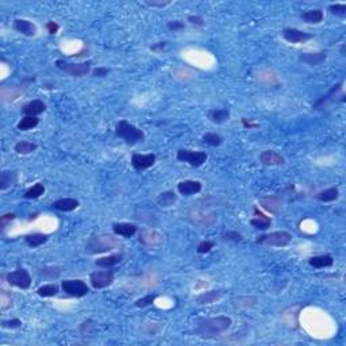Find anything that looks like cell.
<instances>
[{
	"label": "cell",
	"mask_w": 346,
	"mask_h": 346,
	"mask_svg": "<svg viewBox=\"0 0 346 346\" xmlns=\"http://www.w3.org/2000/svg\"><path fill=\"white\" fill-rule=\"evenodd\" d=\"M231 325H233V321H231L230 316H213V318L200 319L196 323L195 331H196V334L204 340H214V338L226 333L231 328Z\"/></svg>",
	"instance_id": "6da1fadb"
},
{
	"label": "cell",
	"mask_w": 346,
	"mask_h": 346,
	"mask_svg": "<svg viewBox=\"0 0 346 346\" xmlns=\"http://www.w3.org/2000/svg\"><path fill=\"white\" fill-rule=\"evenodd\" d=\"M115 135L125 141V144L128 146H134L145 141V133L126 119H122L116 123Z\"/></svg>",
	"instance_id": "7a4b0ae2"
},
{
	"label": "cell",
	"mask_w": 346,
	"mask_h": 346,
	"mask_svg": "<svg viewBox=\"0 0 346 346\" xmlns=\"http://www.w3.org/2000/svg\"><path fill=\"white\" fill-rule=\"evenodd\" d=\"M118 248H121L119 239L107 234H99V236H92L88 239V242L85 245V252L88 255H99V253L111 252Z\"/></svg>",
	"instance_id": "3957f363"
},
{
	"label": "cell",
	"mask_w": 346,
	"mask_h": 346,
	"mask_svg": "<svg viewBox=\"0 0 346 346\" xmlns=\"http://www.w3.org/2000/svg\"><path fill=\"white\" fill-rule=\"evenodd\" d=\"M292 241V234L290 231L277 230L273 233H269L265 236H261L255 239V243L272 246V248H286Z\"/></svg>",
	"instance_id": "277c9868"
},
{
	"label": "cell",
	"mask_w": 346,
	"mask_h": 346,
	"mask_svg": "<svg viewBox=\"0 0 346 346\" xmlns=\"http://www.w3.org/2000/svg\"><path fill=\"white\" fill-rule=\"evenodd\" d=\"M55 68L60 69L68 76L72 77H84L91 72V61H84V62H68L65 60L55 61Z\"/></svg>",
	"instance_id": "5b68a950"
},
{
	"label": "cell",
	"mask_w": 346,
	"mask_h": 346,
	"mask_svg": "<svg viewBox=\"0 0 346 346\" xmlns=\"http://www.w3.org/2000/svg\"><path fill=\"white\" fill-rule=\"evenodd\" d=\"M61 288L67 295L72 296V298H83L90 292V287L87 286V283L81 279L64 280V281H61Z\"/></svg>",
	"instance_id": "8992f818"
},
{
	"label": "cell",
	"mask_w": 346,
	"mask_h": 346,
	"mask_svg": "<svg viewBox=\"0 0 346 346\" xmlns=\"http://www.w3.org/2000/svg\"><path fill=\"white\" fill-rule=\"evenodd\" d=\"M7 283L12 287H17L19 290H29L31 287V276L26 268H18L17 271H12L6 274Z\"/></svg>",
	"instance_id": "52a82bcc"
},
{
	"label": "cell",
	"mask_w": 346,
	"mask_h": 346,
	"mask_svg": "<svg viewBox=\"0 0 346 346\" xmlns=\"http://www.w3.org/2000/svg\"><path fill=\"white\" fill-rule=\"evenodd\" d=\"M176 158L180 163H187L192 168H199L207 161V153L201 150H189L180 149L176 154Z\"/></svg>",
	"instance_id": "ba28073f"
},
{
	"label": "cell",
	"mask_w": 346,
	"mask_h": 346,
	"mask_svg": "<svg viewBox=\"0 0 346 346\" xmlns=\"http://www.w3.org/2000/svg\"><path fill=\"white\" fill-rule=\"evenodd\" d=\"M189 219L194 225L201 226H211L217 222L218 219V215L215 211H210V210H204V208H195L192 207V210L189 211Z\"/></svg>",
	"instance_id": "9c48e42d"
},
{
	"label": "cell",
	"mask_w": 346,
	"mask_h": 346,
	"mask_svg": "<svg viewBox=\"0 0 346 346\" xmlns=\"http://www.w3.org/2000/svg\"><path fill=\"white\" fill-rule=\"evenodd\" d=\"M138 241L147 248H158L164 243V234L156 229H144L138 236Z\"/></svg>",
	"instance_id": "30bf717a"
},
{
	"label": "cell",
	"mask_w": 346,
	"mask_h": 346,
	"mask_svg": "<svg viewBox=\"0 0 346 346\" xmlns=\"http://www.w3.org/2000/svg\"><path fill=\"white\" fill-rule=\"evenodd\" d=\"M90 283L92 288L95 290H103L106 287L111 286L114 283V272L106 269V271H96L90 276Z\"/></svg>",
	"instance_id": "8fae6325"
},
{
	"label": "cell",
	"mask_w": 346,
	"mask_h": 346,
	"mask_svg": "<svg viewBox=\"0 0 346 346\" xmlns=\"http://www.w3.org/2000/svg\"><path fill=\"white\" fill-rule=\"evenodd\" d=\"M342 87H344V81H340V83H337V84L333 85V87L330 88V91H328L326 95H323L322 97H319L315 103L312 104V109H315V111H319V109H325L326 107H328L330 104L334 103L335 100H337L338 93L342 91Z\"/></svg>",
	"instance_id": "7c38bea8"
},
{
	"label": "cell",
	"mask_w": 346,
	"mask_h": 346,
	"mask_svg": "<svg viewBox=\"0 0 346 346\" xmlns=\"http://www.w3.org/2000/svg\"><path fill=\"white\" fill-rule=\"evenodd\" d=\"M156 160H157V157L153 153H147V154L134 153L133 156H131V166L135 170L142 172V170L152 168L153 165L156 164Z\"/></svg>",
	"instance_id": "4fadbf2b"
},
{
	"label": "cell",
	"mask_w": 346,
	"mask_h": 346,
	"mask_svg": "<svg viewBox=\"0 0 346 346\" xmlns=\"http://www.w3.org/2000/svg\"><path fill=\"white\" fill-rule=\"evenodd\" d=\"M258 203H260V206H261L265 211L273 214V215L279 214L281 207H283V199H281V196H280L279 194L261 196V198L258 199Z\"/></svg>",
	"instance_id": "5bb4252c"
},
{
	"label": "cell",
	"mask_w": 346,
	"mask_h": 346,
	"mask_svg": "<svg viewBox=\"0 0 346 346\" xmlns=\"http://www.w3.org/2000/svg\"><path fill=\"white\" fill-rule=\"evenodd\" d=\"M283 38L290 43H302L309 41V39H312L314 34L306 33V31L299 30V29H293V27H288V29L283 30Z\"/></svg>",
	"instance_id": "9a60e30c"
},
{
	"label": "cell",
	"mask_w": 346,
	"mask_h": 346,
	"mask_svg": "<svg viewBox=\"0 0 346 346\" xmlns=\"http://www.w3.org/2000/svg\"><path fill=\"white\" fill-rule=\"evenodd\" d=\"M328 60V53L325 50L314 52V53H302L299 55V61L309 67H319Z\"/></svg>",
	"instance_id": "2e32d148"
},
{
	"label": "cell",
	"mask_w": 346,
	"mask_h": 346,
	"mask_svg": "<svg viewBox=\"0 0 346 346\" xmlns=\"http://www.w3.org/2000/svg\"><path fill=\"white\" fill-rule=\"evenodd\" d=\"M203 188V184L199 180H184L177 184V192L182 196H194L199 194Z\"/></svg>",
	"instance_id": "e0dca14e"
},
{
	"label": "cell",
	"mask_w": 346,
	"mask_h": 346,
	"mask_svg": "<svg viewBox=\"0 0 346 346\" xmlns=\"http://www.w3.org/2000/svg\"><path fill=\"white\" fill-rule=\"evenodd\" d=\"M12 26H14V29L18 31V33H20L22 36H36V33H38L36 24L33 23L31 20H27V19H15Z\"/></svg>",
	"instance_id": "ac0fdd59"
},
{
	"label": "cell",
	"mask_w": 346,
	"mask_h": 346,
	"mask_svg": "<svg viewBox=\"0 0 346 346\" xmlns=\"http://www.w3.org/2000/svg\"><path fill=\"white\" fill-rule=\"evenodd\" d=\"M260 163L267 166H280L286 163L284 157L274 150H264L260 154Z\"/></svg>",
	"instance_id": "d6986e66"
},
{
	"label": "cell",
	"mask_w": 346,
	"mask_h": 346,
	"mask_svg": "<svg viewBox=\"0 0 346 346\" xmlns=\"http://www.w3.org/2000/svg\"><path fill=\"white\" fill-rule=\"evenodd\" d=\"M112 231L115 236L123 238H131L138 233V226L128 222H121V223H114L112 225Z\"/></svg>",
	"instance_id": "ffe728a7"
},
{
	"label": "cell",
	"mask_w": 346,
	"mask_h": 346,
	"mask_svg": "<svg viewBox=\"0 0 346 346\" xmlns=\"http://www.w3.org/2000/svg\"><path fill=\"white\" fill-rule=\"evenodd\" d=\"M45 111H46V104L43 103L42 100H39V99H34V100L26 103L22 107V114L24 116H38L43 114Z\"/></svg>",
	"instance_id": "44dd1931"
},
{
	"label": "cell",
	"mask_w": 346,
	"mask_h": 346,
	"mask_svg": "<svg viewBox=\"0 0 346 346\" xmlns=\"http://www.w3.org/2000/svg\"><path fill=\"white\" fill-rule=\"evenodd\" d=\"M250 225L255 227L257 230L265 231L272 225V218L267 217L265 214L261 213L257 207L255 208V218L250 219Z\"/></svg>",
	"instance_id": "7402d4cb"
},
{
	"label": "cell",
	"mask_w": 346,
	"mask_h": 346,
	"mask_svg": "<svg viewBox=\"0 0 346 346\" xmlns=\"http://www.w3.org/2000/svg\"><path fill=\"white\" fill-rule=\"evenodd\" d=\"M223 296V292L219 291V290H213V291H207L203 292L200 295H198L195 302L200 306H207V304H213L217 303L219 299Z\"/></svg>",
	"instance_id": "603a6c76"
},
{
	"label": "cell",
	"mask_w": 346,
	"mask_h": 346,
	"mask_svg": "<svg viewBox=\"0 0 346 346\" xmlns=\"http://www.w3.org/2000/svg\"><path fill=\"white\" fill-rule=\"evenodd\" d=\"M80 206V201L77 199H73V198H62L58 199L53 203V208L58 210L61 213H71L74 211L77 207Z\"/></svg>",
	"instance_id": "cb8c5ba5"
},
{
	"label": "cell",
	"mask_w": 346,
	"mask_h": 346,
	"mask_svg": "<svg viewBox=\"0 0 346 346\" xmlns=\"http://www.w3.org/2000/svg\"><path fill=\"white\" fill-rule=\"evenodd\" d=\"M122 260H123V255L122 253H115V255H106V257H102V258H97L95 261V265L99 268H103V269H111L114 268L118 264H121Z\"/></svg>",
	"instance_id": "d4e9b609"
},
{
	"label": "cell",
	"mask_w": 346,
	"mask_h": 346,
	"mask_svg": "<svg viewBox=\"0 0 346 346\" xmlns=\"http://www.w3.org/2000/svg\"><path fill=\"white\" fill-rule=\"evenodd\" d=\"M309 264L312 268H316V269L330 268L334 265V258H333V255H314V257H311L310 260H309Z\"/></svg>",
	"instance_id": "484cf974"
},
{
	"label": "cell",
	"mask_w": 346,
	"mask_h": 346,
	"mask_svg": "<svg viewBox=\"0 0 346 346\" xmlns=\"http://www.w3.org/2000/svg\"><path fill=\"white\" fill-rule=\"evenodd\" d=\"M325 18V14L322 10L319 8H314V10H309V11L303 12L300 15V19L303 20L304 23L307 24H319Z\"/></svg>",
	"instance_id": "4316f807"
},
{
	"label": "cell",
	"mask_w": 346,
	"mask_h": 346,
	"mask_svg": "<svg viewBox=\"0 0 346 346\" xmlns=\"http://www.w3.org/2000/svg\"><path fill=\"white\" fill-rule=\"evenodd\" d=\"M207 116L215 125H222V123H225L230 119V111L226 109H215L208 111Z\"/></svg>",
	"instance_id": "83f0119b"
},
{
	"label": "cell",
	"mask_w": 346,
	"mask_h": 346,
	"mask_svg": "<svg viewBox=\"0 0 346 346\" xmlns=\"http://www.w3.org/2000/svg\"><path fill=\"white\" fill-rule=\"evenodd\" d=\"M18 180V173L14 170H3L0 173V189L1 191H7V189L12 187Z\"/></svg>",
	"instance_id": "f1b7e54d"
},
{
	"label": "cell",
	"mask_w": 346,
	"mask_h": 346,
	"mask_svg": "<svg viewBox=\"0 0 346 346\" xmlns=\"http://www.w3.org/2000/svg\"><path fill=\"white\" fill-rule=\"evenodd\" d=\"M49 237L46 234H42V233H33V234H29L24 237V242L26 245L31 248V249H36L39 246H42L43 243L48 242Z\"/></svg>",
	"instance_id": "f546056e"
},
{
	"label": "cell",
	"mask_w": 346,
	"mask_h": 346,
	"mask_svg": "<svg viewBox=\"0 0 346 346\" xmlns=\"http://www.w3.org/2000/svg\"><path fill=\"white\" fill-rule=\"evenodd\" d=\"M340 198V189L337 187H331V188L321 191L315 195L316 200L322 201V203H330V201H335Z\"/></svg>",
	"instance_id": "4dcf8cb0"
},
{
	"label": "cell",
	"mask_w": 346,
	"mask_h": 346,
	"mask_svg": "<svg viewBox=\"0 0 346 346\" xmlns=\"http://www.w3.org/2000/svg\"><path fill=\"white\" fill-rule=\"evenodd\" d=\"M36 149H38V145L34 142H30V141H19L14 146V150L18 154H22V156L31 154V153L36 152Z\"/></svg>",
	"instance_id": "1f68e13d"
},
{
	"label": "cell",
	"mask_w": 346,
	"mask_h": 346,
	"mask_svg": "<svg viewBox=\"0 0 346 346\" xmlns=\"http://www.w3.org/2000/svg\"><path fill=\"white\" fill-rule=\"evenodd\" d=\"M176 200L177 196L173 191H165V192H161L157 196V203L163 208H169L176 203Z\"/></svg>",
	"instance_id": "d6a6232c"
},
{
	"label": "cell",
	"mask_w": 346,
	"mask_h": 346,
	"mask_svg": "<svg viewBox=\"0 0 346 346\" xmlns=\"http://www.w3.org/2000/svg\"><path fill=\"white\" fill-rule=\"evenodd\" d=\"M38 125H39V118L38 116L26 115L19 121V123L17 125V128H18L19 131H27V130L36 128Z\"/></svg>",
	"instance_id": "836d02e7"
},
{
	"label": "cell",
	"mask_w": 346,
	"mask_h": 346,
	"mask_svg": "<svg viewBox=\"0 0 346 346\" xmlns=\"http://www.w3.org/2000/svg\"><path fill=\"white\" fill-rule=\"evenodd\" d=\"M43 194H45V185H43L42 182H36V184H34L33 187H30L24 192L23 198L24 199H29V200H33V199L41 198Z\"/></svg>",
	"instance_id": "e575fe53"
},
{
	"label": "cell",
	"mask_w": 346,
	"mask_h": 346,
	"mask_svg": "<svg viewBox=\"0 0 346 346\" xmlns=\"http://www.w3.org/2000/svg\"><path fill=\"white\" fill-rule=\"evenodd\" d=\"M58 291H60V288L57 284H43L36 290V293L41 298H53L58 293Z\"/></svg>",
	"instance_id": "d590c367"
},
{
	"label": "cell",
	"mask_w": 346,
	"mask_h": 346,
	"mask_svg": "<svg viewBox=\"0 0 346 346\" xmlns=\"http://www.w3.org/2000/svg\"><path fill=\"white\" fill-rule=\"evenodd\" d=\"M201 140L206 145L213 146V147H217V146H220L223 144V137L217 133H206Z\"/></svg>",
	"instance_id": "8d00e7d4"
},
{
	"label": "cell",
	"mask_w": 346,
	"mask_h": 346,
	"mask_svg": "<svg viewBox=\"0 0 346 346\" xmlns=\"http://www.w3.org/2000/svg\"><path fill=\"white\" fill-rule=\"evenodd\" d=\"M156 299H157V295H154V293H149V295H146V296H144V298L135 300L134 306L138 307V309H145V307L152 306V304L156 302Z\"/></svg>",
	"instance_id": "74e56055"
},
{
	"label": "cell",
	"mask_w": 346,
	"mask_h": 346,
	"mask_svg": "<svg viewBox=\"0 0 346 346\" xmlns=\"http://www.w3.org/2000/svg\"><path fill=\"white\" fill-rule=\"evenodd\" d=\"M222 238H223V241H227V242H241L243 239L242 234L236 230L226 231L222 234Z\"/></svg>",
	"instance_id": "f35d334b"
},
{
	"label": "cell",
	"mask_w": 346,
	"mask_h": 346,
	"mask_svg": "<svg viewBox=\"0 0 346 346\" xmlns=\"http://www.w3.org/2000/svg\"><path fill=\"white\" fill-rule=\"evenodd\" d=\"M328 11L330 14H333L335 17H340V18H345L346 17V4H330L328 6Z\"/></svg>",
	"instance_id": "ab89813d"
},
{
	"label": "cell",
	"mask_w": 346,
	"mask_h": 346,
	"mask_svg": "<svg viewBox=\"0 0 346 346\" xmlns=\"http://www.w3.org/2000/svg\"><path fill=\"white\" fill-rule=\"evenodd\" d=\"M214 246H215V242H214V241H203V242L198 245L196 252H198L199 255H206V253H210V252L214 249Z\"/></svg>",
	"instance_id": "60d3db41"
},
{
	"label": "cell",
	"mask_w": 346,
	"mask_h": 346,
	"mask_svg": "<svg viewBox=\"0 0 346 346\" xmlns=\"http://www.w3.org/2000/svg\"><path fill=\"white\" fill-rule=\"evenodd\" d=\"M22 326V321L18 319V318H12V319H8V321H1V328H19Z\"/></svg>",
	"instance_id": "b9f144b4"
},
{
	"label": "cell",
	"mask_w": 346,
	"mask_h": 346,
	"mask_svg": "<svg viewBox=\"0 0 346 346\" xmlns=\"http://www.w3.org/2000/svg\"><path fill=\"white\" fill-rule=\"evenodd\" d=\"M41 273H42L43 276H48V277H50V279H57V277H60L61 271L58 269V268L46 267V268H43Z\"/></svg>",
	"instance_id": "7bdbcfd3"
},
{
	"label": "cell",
	"mask_w": 346,
	"mask_h": 346,
	"mask_svg": "<svg viewBox=\"0 0 346 346\" xmlns=\"http://www.w3.org/2000/svg\"><path fill=\"white\" fill-rule=\"evenodd\" d=\"M168 29H169L170 31H175V33H177V31H182L185 30V24H184V22H182V20H169L168 22Z\"/></svg>",
	"instance_id": "ee69618b"
},
{
	"label": "cell",
	"mask_w": 346,
	"mask_h": 346,
	"mask_svg": "<svg viewBox=\"0 0 346 346\" xmlns=\"http://www.w3.org/2000/svg\"><path fill=\"white\" fill-rule=\"evenodd\" d=\"M93 330H95V325L92 321H87V322L81 323V326H80V331L84 337L91 334V331H93Z\"/></svg>",
	"instance_id": "f6af8a7d"
},
{
	"label": "cell",
	"mask_w": 346,
	"mask_h": 346,
	"mask_svg": "<svg viewBox=\"0 0 346 346\" xmlns=\"http://www.w3.org/2000/svg\"><path fill=\"white\" fill-rule=\"evenodd\" d=\"M12 307V299L10 295H7L6 291H1V310L6 311L7 309Z\"/></svg>",
	"instance_id": "bcb514c9"
},
{
	"label": "cell",
	"mask_w": 346,
	"mask_h": 346,
	"mask_svg": "<svg viewBox=\"0 0 346 346\" xmlns=\"http://www.w3.org/2000/svg\"><path fill=\"white\" fill-rule=\"evenodd\" d=\"M15 218H17V215L14 213L3 214V215L0 217V226H1V229H6L7 223H8V222H12Z\"/></svg>",
	"instance_id": "7dc6e473"
},
{
	"label": "cell",
	"mask_w": 346,
	"mask_h": 346,
	"mask_svg": "<svg viewBox=\"0 0 346 346\" xmlns=\"http://www.w3.org/2000/svg\"><path fill=\"white\" fill-rule=\"evenodd\" d=\"M91 73L93 77H106L109 73V69L106 67H97L95 69H92Z\"/></svg>",
	"instance_id": "c3c4849f"
},
{
	"label": "cell",
	"mask_w": 346,
	"mask_h": 346,
	"mask_svg": "<svg viewBox=\"0 0 346 346\" xmlns=\"http://www.w3.org/2000/svg\"><path fill=\"white\" fill-rule=\"evenodd\" d=\"M46 30H48L50 36H55L58 33V30H60V24L55 23V20H49L48 23H46Z\"/></svg>",
	"instance_id": "681fc988"
},
{
	"label": "cell",
	"mask_w": 346,
	"mask_h": 346,
	"mask_svg": "<svg viewBox=\"0 0 346 346\" xmlns=\"http://www.w3.org/2000/svg\"><path fill=\"white\" fill-rule=\"evenodd\" d=\"M188 22L191 24H195V26H203L204 24V19L200 15H189Z\"/></svg>",
	"instance_id": "f907efd6"
},
{
	"label": "cell",
	"mask_w": 346,
	"mask_h": 346,
	"mask_svg": "<svg viewBox=\"0 0 346 346\" xmlns=\"http://www.w3.org/2000/svg\"><path fill=\"white\" fill-rule=\"evenodd\" d=\"M145 4L149 7H160V8H163V7L169 6L170 1H154V0H146Z\"/></svg>",
	"instance_id": "816d5d0a"
},
{
	"label": "cell",
	"mask_w": 346,
	"mask_h": 346,
	"mask_svg": "<svg viewBox=\"0 0 346 346\" xmlns=\"http://www.w3.org/2000/svg\"><path fill=\"white\" fill-rule=\"evenodd\" d=\"M166 46H168V42H166V41H163V42H157L152 45V46H150V50L154 52V53H160V52H163Z\"/></svg>",
	"instance_id": "f5cc1de1"
},
{
	"label": "cell",
	"mask_w": 346,
	"mask_h": 346,
	"mask_svg": "<svg viewBox=\"0 0 346 346\" xmlns=\"http://www.w3.org/2000/svg\"><path fill=\"white\" fill-rule=\"evenodd\" d=\"M242 126L245 128H257V127H260V125H258V123H252V122L248 121L246 118H242Z\"/></svg>",
	"instance_id": "db71d44e"
}]
</instances>
